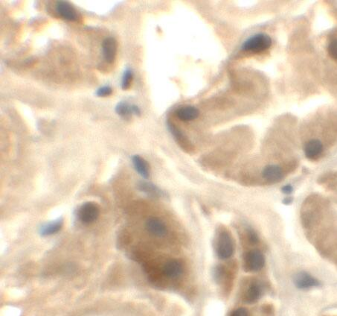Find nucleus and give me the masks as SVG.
Returning <instances> with one entry per match:
<instances>
[{
    "label": "nucleus",
    "mask_w": 337,
    "mask_h": 316,
    "mask_svg": "<svg viewBox=\"0 0 337 316\" xmlns=\"http://www.w3.org/2000/svg\"><path fill=\"white\" fill-rule=\"evenodd\" d=\"M133 167L138 173L144 179H148L150 176V167L148 162L143 157L139 155H134L132 157Z\"/></svg>",
    "instance_id": "obj_12"
},
{
    "label": "nucleus",
    "mask_w": 337,
    "mask_h": 316,
    "mask_svg": "<svg viewBox=\"0 0 337 316\" xmlns=\"http://www.w3.org/2000/svg\"><path fill=\"white\" fill-rule=\"evenodd\" d=\"M133 71L130 69H127L123 74L122 79H121V88L122 90H127L130 88L133 81Z\"/></svg>",
    "instance_id": "obj_18"
},
{
    "label": "nucleus",
    "mask_w": 337,
    "mask_h": 316,
    "mask_svg": "<svg viewBox=\"0 0 337 316\" xmlns=\"http://www.w3.org/2000/svg\"><path fill=\"white\" fill-rule=\"evenodd\" d=\"M245 268L248 271H258L264 266L265 259L264 255L258 251H251L244 258Z\"/></svg>",
    "instance_id": "obj_3"
},
{
    "label": "nucleus",
    "mask_w": 337,
    "mask_h": 316,
    "mask_svg": "<svg viewBox=\"0 0 337 316\" xmlns=\"http://www.w3.org/2000/svg\"><path fill=\"white\" fill-rule=\"evenodd\" d=\"M63 226V220L58 219L55 222H50L41 227L40 230V234L42 236H50L56 234L61 229Z\"/></svg>",
    "instance_id": "obj_14"
},
{
    "label": "nucleus",
    "mask_w": 337,
    "mask_h": 316,
    "mask_svg": "<svg viewBox=\"0 0 337 316\" xmlns=\"http://www.w3.org/2000/svg\"><path fill=\"white\" fill-rule=\"evenodd\" d=\"M262 176L267 182L276 183L281 180L283 177V172L279 166L269 165L263 170Z\"/></svg>",
    "instance_id": "obj_11"
},
{
    "label": "nucleus",
    "mask_w": 337,
    "mask_h": 316,
    "mask_svg": "<svg viewBox=\"0 0 337 316\" xmlns=\"http://www.w3.org/2000/svg\"><path fill=\"white\" fill-rule=\"evenodd\" d=\"M168 127L171 133H173V136H175V138L177 139L179 144H182H182H185V145H188V141H187L185 136H184L183 133L177 127H175L174 125L172 124V123H169Z\"/></svg>",
    "instance_id": "obj_19"
},
{
    "label": "nucleus",
    "mask_w": 337,
    "mask_h": 316,
    "mask_svg": "<svg viewBox=\"0 0 337 316\" xmlns=\"http://www.w3.org/2000/svg\"><path fill=\"white\" fill-rule=\"evenodd\" d=\"M232 316H248V313L246 309L239 308L234 312Z\"/></svg>",
    "instance_id": "obj_23"
},
{
    "label": "nucleus",
    "mask_w": 337,
    "mask_h": 316,
    "mask_svg": "<svg viewBox=\"0 0 337 316\" xmlns=\"http://www.w3.org/2000/svg\"><path fill=\"white\" fill-rule=\"evenodd\" d=\"M99 216V208L95 203H85L78 210V217L84 223H93L98 219Z\"/></svg>",
    "instance_id": "obj_4"
},
{
    "label": "nucleus",
    "mask_w": 337,
    "mask_h": 316,
    "mask_svg": "<svg viewBox=\"0 0 337 316\" xmlns=\"http://www.w3.org/2000/svg\"><path fill=\"white\" fill-rule=\"evenodd\" d=\"M293 281L295 286L301 289H310L319 285V282L316 278L304 271L295 274Z\"/></svg>",
    "instance_id": "obj_6"
},
{
    "label": "nucleus",
    "mask_w": 337,
    "mask_h": 316,
    "mask_svg": "<svg viewBox=\"0 0 337 316\" xmlns=\"http://www.w3.org/2000/svg\"><path fill=\"white\" fill-rule=\"evenodd\" d=\"M261 287L258 283H253L249 286L247 292H246V300L249 302H255L259 299L261 295Z\"/></svg>",
    "instance_id": "obj_16"
},
{
    "label": "nucleus",
    "mask_w": 337,
    "mask_h": 316,
    "mask_svg": "<svg viewBox=\"0 0 337 316\" xmlns=\"http://www.w3.org/2000/svg\"><path fill=\"white\" fill-rule=\"evenodd\" d=\"M271 46V38L266 34L259 33L246 40L242 45L241 50L249 53H261L267 51Z\"/></svg>",
    "instance_id": "obj_1"
},
{
    "label": "nucleus",
    "mask_w": 337,
    "mask_h": 316,
    "mask_svg": "<svg viewBox=\"0 0 337 316\" xmlns=\"http://www.w3.org/2000/svg\"><path fill=\"white\" fill-rule=\"evenodd\" d=\"M292 191H293V188H292V185H285L281 188V192L285 195H290Z\"/></svg>",
    "instance_id": "obj_24"
},
{
    "label": "nucleus",
    "mask_w": 337,
    "mask_h": 316,
    "mask_svg": "<svg viewBox=\"0 0 337 316\" xmlns=\"http://www.w3.org/2000/svg\"><path fill=\"white\" fill-rule=\"evenodd\" d=\"M216 252L218 257L227 259L234 253V243L232 239L226 231H222L218 235L216 243Z\"/></svg>",
    "instance_id": "obj_2"
},
{
    "label": "nucleus",
    "mask_w": 337,
    "mask_h": 316,
    "mask_svg": "<svg viewBox=\"0 0 337 316\" xmlns=\"http://www.w3.org/2000/svg\"><path fill=\"white\" fill-rule=\"evenodd\" d=\"M104 59L108 63H112L115 60L116 56L117 44L113 38H108L102 44Z\"/></svg>",
    "instance_id": "obj_8"
},
{
    "label": "nucleus",
    "mask_w": 337,
    "mask_h": 316,
    "mask_svg": "<svg viewBox=\"0 0 337 316\" xmlns=\"http://www.w3.org/2000/svg\"><path fill=\"white\" fill-rule=\"evenodd\" d=\"M132 111H133V114H135L136 116H141V110L137 105H132Z\"/></svg>",
    "instance_id": "obj_25"
},
{
    "label": "nucleus",
    "mask_w": 337,
    "mask_h": 316,
    "mask_svg": "<svg viewBox=\"0 0 337 316\" xmlns=\"http://www.w3.org/2000/svg\"><path fill=\"white\" fill-rule=\"evenodd\" d=\"M328 52L332 59L337 61V38L331 40L328 44Z\"/></svg>",
    "instance_id": "obj_20"
},
{
    "label": "nucleus",
    "mask_w": 337,
    "mask_h": 316,
    "mask_svg": "<svg viewBox=\"0 0 337 316\" xmlns=\"http://www.w3.org/2000/svg\"><path fill=\"white\" fill-rule=\"evenodd\" d=\"M176 117L183 122H190L196 120L199 117L198 109L191 105L180 107L176 111Z\"/></svg>",
    "instance_id": "obj_10"
},
{
    "label": "nucleus",
    "mask_w": 337,
    "mask_h": 316,
    "mask_svg": "<svg viewBox=\"0 0 337 316\" xmlns=\"http://www.w3.org/2000/svg\"><path fill=\"white\" fill-rule=\"evenodd\" d=\"M112 93V90L109 86H104L98 89L96 91V95L99 97H108Z\"/></svg>",
    "instance_id": "obj_21"
},
{
    "label": "nucleus",
    "mask_w": 337,
    "mask_h": 316,
    "mask_svg": "<svg viewBox=\"0 0 337 316\" xmlns=\"http://www.w3.org/2000/svg\"><path fill=\"white\" fill-rule=\"evenodd\" d=\"M292 201H293V198L292 197H286L283 200V204L289 205V204H292Z\"/></svg>",
    "instance_id": "obj_26"
},
{
    "label": "nucleus",
    "mask_w": 337,
    "mask_h": 316,
    "mask_svg": "<svg viewBox=\"0 0 337 316\" xmlns=\"http://www.w3.org/2000/svg\"><path fill=\"white\" fill-rule=\"evenodd\" d=\"M139 189L147 195H152V196H157L161 193V191L155 185L148 183V182H140L139 185Z\"/></svg>",
    "instance_id": "obj_17"
},
{
    "label": "nucleus",
    "mask_w": 337,
    "mask_h": 316,
    "mask_svg": "<svg viewBox=\"0 0 337 316\" xmlns=\"http://www.w3.org/2000/svg\"><path fill=\"white\" fill-rule=\"evenodd\" d=\"M182 267L180 262L176 259L168 261L163 267V272L169 278H176L182 274Z\"/></svg>",
    "instance_id": "obj_13"
},
{
    "label": "nucleus",
    "mask_w": 337,
    "mask_h": 316,
    "mask_svg": "<svg viewBox=\"0 0 337 316\" xmlns=\"http://www.w3.org/2000/svg\"><path fill=\"white\" fill-rule=\"evenodd\" d=\"M56 11L65 20L69 21H78L79 19L78 11L73 5L67 1H57L56 2Z\"/></svg>",
    "instance_id": "obj_5"
},
{
    "label": "nucleus",
    "mask_w": 337,
    "mask_h": 316,
    "mask_svg": "<svg viewBox=\"0 0 337 316\" xmlns=\"http://www.w3.org/2000/svg\"><path fill=\"white\" fill-rule=\"evenodd\" d=\"M323 151V145L319 139H311L304 146V154L310 160H316Z\"/></svg>",
    "instance_id": "obj_9"
},
{
    "label": "nucleus",
    "mask_w": 337,
    "mask_h": 316,
    "mask_svg": "<svg viewBox=\"0 0 337 316\" xmlns=\"http://www.w3.org/2000/svg\"><path fill=\"white\" fill-rule=\"evenodd\" d=\"M248 237L249 241L252 243H257L258 242V237L256 233L253 230L250 229L248 231Z\"/></svg>",
    "instance_id": "obj_22"
},
{
    "label": "nucleus",
    "mask_w": 337,
    "mask_h": 316,
    "mask_svg": "<svg viewBox=\"0 0 337 316\" xmlns=\"http://www.w3.org/2000/svg\"><path fill=\"white\" fill-rule=\"evenodd\" d=\"M147 231L155 237H163L167 233V227L166 224L158 218H150L147 220L146 225Z\"/></svg>",
    "instance_id": "obj_7"
},
{
    "label": "nucleus",
    "mask_w": 337,
    "mask_h": 316,
    "mask_svg": "<svg viewBox=\"0 0 337 316\" xmlns=\"http://www.w3.org/2000/svg\"><path fill=\"white\" fill-rule=\"evenodd\" d=\"M115 112L124 120H130L133 114L132 111V105H129L128 104L124 102H119L116 105Z\"/></svg>",
    "instance_id": "obj_15"
}]
</instances>
